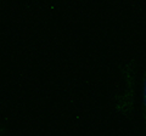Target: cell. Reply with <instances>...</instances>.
<instances>
[]
</instances>
